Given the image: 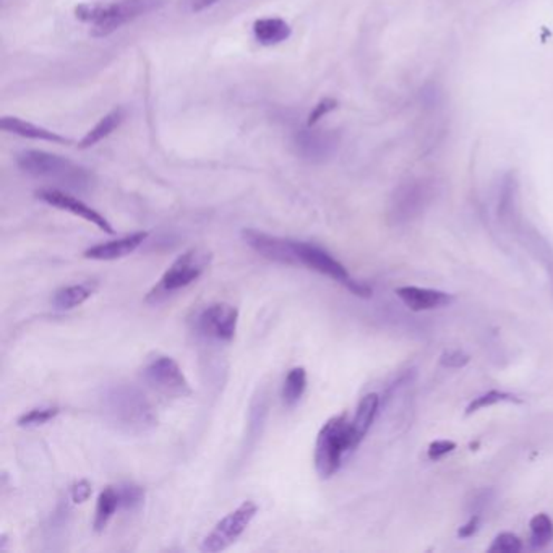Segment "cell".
<instances>
[{"label":"cell","instance_id":"cell-18","mask_svg":"<svg viewBox=\"0 0 553 553\" xmlns=\"http://www.w3.org/2000/svg\"><path fill=\"white\" fill-rule=\"evenodd\" d=\"M291 34H292V28L282 18L268 16V18H260L253 24V36L258 44L262 46L270 47L281 44L288 41Z\"/></svg>","mask_w":553,"mask_h":553},{"label":"cell","instance_id":"cell-30","mask_svg":"<svg viewBox=\"0 0 553 553\" xmlns=\"http://www.w3.org/2000/svg\"><path fill=\"white\" fill-rule=\"evenodd\" d=\"M91 493H93V489H91V483L88 481H79L71 487V500L75 505H81V503L88 501Z\"/></svg>","mask_w":553,"mask_h":553},{"label":"cell","instance_id":"cell-27","mask_svg":"<svg viewBox=\"0 0 553 553\" xmlns=\"http://www.w3.org/2000/svg\"><path fill=\"white\" fill-rule=\"evenodd\" d=\"M521 539L511 532H501L497 538L493 539L489 552L499 553H520L522 550Z\"/></svg>","mask_w":553,"mask_h":553},{"label":"cell","instance_id":"cell-15","mask_svg":"<svg viewBox=\"0 0 553 553\" xmlns=\"http://www.w3.org/2000/svg\"><path fill=\"white\" fill-rule=\"evenodd\" d=\"M148 235L147 231H140V233H133V234L125 235L116 241L98 243V245L86 249L83 257L88 260H98V262H114L119 258L129 257L140 245H143V242L148 239Z\"/></svg>","mask_w":553,"mask_h":553},{"label":"cell","instance_id":"cell-31","mask_svg":"<svg viewBox=\"0 0 553 553\" xmlns=\"http://www.w3.org/2000/svg\"><path fill=\"white\" fill-rule=\"evenodd\" d=\"M442 366L452 367V368H461V367L466 366L469 362L468 354H464L462 351H450L444 352L442 358H440Z\"/></svg>","mask_w":553,"mask_h":553},{"label":"cell","instance_id":"cell-12","mask_svg":"<svg viewBox=\"0 0 553 553\" xmlns=\"http://www.w3.org/2000/svg\"><path fill=\"white\" fill-rule=\"evenodd\" d=\"M242 239L250 249L257 252L260 257L266 258L274 263H280V265L297 266L294 241L291 239L266 234L257 229H243Z\"/></svg>","mask_w":553,"mask_h":553},{"label":"cell","instance_id":"cell-22","mask_svg":"<svg viewBox=\"0 0 553 553\" xmlns=\"http://www.w3.org/2000/svg\"><path fill=\"white\" fill-rule=\"evenodd\" d=\"M305 390H307V372L304 367L291 368L284 378L282 391H281L284 405L294 407L299 405V401L304 396Z\"/></svg>","mask_w":553,"mask_h":553},{"label":"cell","instance_id":"cell-9","mask_svg":"<svg viewBox=\"0 0 553 553\" xmlns=\"http://www.w3.org/2000/svg\"><path fill=\"white\" fill-rule=\"evenodd\" d=\"M258 505L252 500L243 501L234 511L226 514L221 521L213 528L210 534L203 539L200 550L203 553H219L226 550L237 542V539L247 530L250 522L257 516Z\"/></svg>","mask_w":553,"mask_h":553},{"label":"cell","instance_id":"cell-13","mask_svg":"<svg viewBox=\"0 0 553 553\" xmlns=\"http://www.w3.org/2000/svg\"><path fill=\"white\" fill-rule=\"evenodd\" d=\"M36 196L40 198L41 202L47 203L49 206H54L57 210L67 211L73 216L85 219L94 226L100 227L106 234H114V227L110 221L104 218L100 211L94 210L77 196L71 195L62 190H57V188H43L40 192H36Z\"/></svg>","mask_w":553,"mask_h":553},{"label":"cell","instance_id":"cell-8","mask_svg":"<svg viewBox=\"0 0 553 553\" xmlns=\"http://www.w3.org/2000/svg\"><path fill=\"white\" fill-rule=\"evenodd\" d=\"M141 378L151 390L166 397H186L192 393L187 377L179 364L164 354H157L147 360L141 370Z\"/></svg>","mask_w":553,"mask_h":553},{"label":"cell","instance_id":"cell-32","mask_svg":"<svg viewBox=\"0 0 553 553\" xmlns=\"http://www.w3.org/2000/svg\"><path fill=\"white\" fill-rule=\"evenodd\" d=\"M479 524H481V516L479 514H472L469 518V521L464 526H461L460 530H458V536L461 539L472 538L477 529H479Z\"/></svg>","mask_w":553,"mask_h":553},{"label":"cell","instance_id":"cell-5","mask_svg":"<svg viewBox=\"0 0 553 553\" xmlns=\"http://www.w3.org/2000/svg\"><path fill=\"white\" fill-rule=\"evenodd\" d=\"M211 262H213V253L210 250L200 247L186 250L164 272L157 286L149 291L147 302L159 304L180 289L187 288L208 270Z\"/></svg>","mask_w":553,"mask_h":553},{"label":"cell","instance_id":"cell-24","mask_svg":"<svg viewBox=\"0 0 553 553\" xmlns=\"http://www.w3.org/2000/svg\"><path fill=\"white\" fill-rule=\"evenodd\" d=\"M500 403H521L520 397L514 396L511 393H505V391L491 390L487 393H483L481 396L474 397L468 407H466V415H472V414L485 409V407H491V405H500Z\"/></svg>","mask_w":553,"mask_h":553},{"label":"cell","instance_id":"cell-33","mask_svg":"<svg viewBox=\"0 0 553 553\" xmlns=\"http://www.w3.org/2000/svg\"><path fill=\"white\" fill-rule=\"evenodd\" d=\"M219 0H186V5L192 14H200L206 8L213 7Z\"/></svg>","mask_w":553,"mask_h":553},{"label":"cell","instance_id":"cell-26","mask_svg":"<svg viewBox=\"0 0 553 553\" xmlns=\"http://www.w3.org/2000/svg\"><path fill=\"white\" fill-rule=\"evenodd\" d=\"M119 500H120V508L122 510H137L143 505L145 501V491L140 485L135 483H122L118 485Z\"/></svg>","mask_w":553,"mask_h":553},{"label":"cell","instance_id":"cell-11","mask_svg":"<svg viewBox=\"0 0 553 553\" xmlns=\"http://www.w3.org/2000/svg\"><path fill=\"white\" fill-rule=\"evenodd\" d=\"M297 157L309 163H325L335 157L341 145V137L336 130H321L307 127L299 130L292 140Z\"/></svg>","mask_w":553,"mask_h":553},{"label":"cell","instance_id":"cell-21","mask_svg":"<svg viewBox=\"0 0 553 553\" xmlns=\"http://www.w3.org/2000/svg\"><path fill=\"white\" fill-rule=\"evenodd\" d=\"M120 508L118 487L108 485L102 489L98 501H96V511H94L93 528L96 532H102L108 528L112 516Z\"/></svg>","mask_w":553,"mask_h":553},{"label":"cell","instance_id":"cell-2","mask_svg":"<svg viewBox=\"0 0 553 553\" xmlns=\"http://www.w3.org/2000/svg\"><path fill=\"white\" fill-rule=\"evenodd\" d=\"M166 4L167 0H119L114 4H81L75 8V16L80 22L91 24L94 38H106L125 24L161 10Z\"/></svg>","mask_w":553,"mask_h":553},{"label":"cell","instance_id":"cell-6","mask_svg":"<svg viewBox=\"0 0 553 553\" xmlns=\"http://www.w3.org/2000/svg\"><path fill=\"white\" fill-rule=\"evenodd\" d=\"M294 250H296L297 266H307L309 270L331 278L354 296L362 299L372 297V288L367 286L366 282L354 280L346 270V266L341 262H338L327 250L304 241H294Z\"/></svg>","mask_w":553,"mask_h":553},{"label":"cell","instance_id":"cell-4","mask_svg":"<svg viewBox=\"0 0 553 553\" xmlns=\"http://www.w3.org/2000/svg\"><path fill=\"white\" fill-rule=\"evenodd\" d=\"M356 450L352 440L351 421L348 414L328 419L319 429L315 443V471L321 479H329L343 466L348 453Z\"/></svg>","mask_w":553,"mask_h":553},{"label":"cell","instance_id":"cell-14","mask_svg":"<svg viewBox=\"0 0 553 553\" xmlns=\"http://www.w3.org/2000/svg\"><path fill=\"white\" fill-rule=\"evenodd\" d=\"M395 292L401 299V302L413 312H429V310L443 309L454 302L453 294L438 291V289L403 286V288H397Z\"/></svg>","mask_w":553,"mask_h":553},{"label":"cell","instance_id":"cell-17","mask_svg":"<svg viewBox=\"0 0 553 553\" xmlns=\"http://www.w3.org/2000/svg\"><path fill=\"white\" fill-rule=\"evenodd\" d=\"M378 407H380V396L377 393H368L360 399L356 415L351 421L352 440H354L356 448L362 443V440L366 438L368 430L374 425L375 417L378 414Z\"/></svg>","mask_w":553,"mask_h":553},{"label":"cell","instance_id":"cell-3","mask_svg":"<svg viewBox=\"0 0 553 553\" xmlns=\"http://www.w3.org/2000/svg\"><path fill=\"white\" fill-rule=\"evenodd\" d=\"M16 164L28 176L55 180L57 184L75 192H88L93 187V176L88 169L54 153L26 149L16 157Z\"/></svg>","mask_w":553,"mask_h":553},{"label":"cell","instance_id":"cell-25","mask_svg":"<svg viewBox=\"0 0 553 553\" xmlns=\"http://www.w3.org/2000/svg\"><path fill=\"white\" fill-rule=\"evenodd\" d=\"M61 414V409L57 405H44V407H34L32 411L24 413V415L18 417V427L24 429H33V427H40L47 422L54 421L55 417Z\"/></svg>","mask_w":553,"mask_h":553},{"label":"cell","instance_id":"cell-7","mask_svg":"<svg viewBox=\"0 0 553 553\" xmlns=\"http://www.w3.org/2000/svg\"><path fill=\"white\" fill-rule=\"evenodd\" d=\"M435 196V186L429 179H413L401 184L391 196L388 218L401 226L419 218Z\"/></svg>","mask_w":553,"mask_h":553},{"label":"cell","instance_id":"cell-28","mask_svg":"<svg viewBox=\"0 0 553 553\" xmlns=\"http://www.w3.org/2000/svg\"><path fill=\"white\" fill-rule=\"evenodd\" d=\"M336 108H338V101L333 100V98H325V100H321V101L317 102V104H315V108L312 110V112L309 114L307 127H315V125L319 124L321 119L328 116L329 112H333Z\"/></svg>","mask_w":553,"mask_h":553},{"label":"cell","instance_id":"cell-19","mask_svg":"<svg viewBox=\"0 0 553 553\" xmlns=\"http://www.w3.org/2000/svg\"><path fill=\"white\" fill-rule=\"evenodd\" d=\"M98 289V284L94 281H85L79 284H72L65 288L55 291L54 296L51 299V304L55 310H72L80 305L85 304L90 297L93 296Z\"/></svg>","mask_w":553,"mask_h":553},{"label":"cell","instance_id":"cell-10","mask_svg":"<svg viewBox=\"0 0 553 553\" xmlns=\"http://www.w3.org/2000/svg\"><path fill=\"white\" fill-rule=\"evenodd\" d=\"M237 325H239V310L234 305L224 302L203 307L194 319V329L196 335L216 343H231L235 338Z\"/></svg>","mask_w":553,"mask_h":553},{"label":"cell","instance_id":"cell-29","mask_svg":"<svg viewBox=\"0 0 553 553\" xmlns=\"http://www.w3.org/2000/svg\"><path fill=\"white\" fill-rule=\"evenodd\" d=\"M456 450V443L452 440H436L429 444V450H427V456L430 461L442 460L446 454L454 452Z\"/></svg>","mask_w":553,"mask_h":553},{"label":"cell","instance_id":"cell-20","mask_svg":"<svg viewBox=\"0 0 553 553\" xmlns=\"http://www.w3.org/2000/svg\"><path fill=\"white\" fill-rule=\"evenodd\" d=\"M124 119L125 110L122 108L110 110V114H106L90 132H86L85 137L80 140L79 148H91L94 145H98L100 141L108 138L110 133L118 130L120 124L124 122Z\"/></svg>","mask_w":553,"mask_h":553},{"label":"cell","instance_id":"cell-1","mask_svg":"<svg viewBox=\"0 0 553 553\" xmlns=\"http://www.w3.org/2000/svg\"><path fill=\"white\" fill-rule=\"evenodd\" d=\"M101 413L110 427L125 435H147L157 429V415L148 397L133 385L116 383L102 391Z\"/></svg>","mask_w":553,"mask_h":553},{"label":"cell","instance_id":"cell-16","mask_svg":"<svg viewBox=\"0 0 553 553\" xmlns=\"http://www.w3.org/2000/svg\"><path fill=\"white\" fill-rule=\"evenodd\" d=\"M0 127L4 132L15 133L18 137L24 138H32V140L47 141V143H54V145H71V138L63 137L61 133L52 132L46 127L26 122L24 119L14 118V116H5L0 120Z\"/></svg>","mask_w":553,"mask_h":553},{"label":"cell","instance_id":"cell-23","mask_svg":"<svg viewBox=\"0 0 553 553\" xmlns=\"http://www.w3.org/2000/svg\"><path fill=\"white\" fill-rule=\"evenodd\" d=\"M530 547L544 548L553 540V522L548 514L539 513L530 520Z\"/></svg>","mask_w":553,"mask_h":553}]
</instances>
